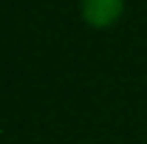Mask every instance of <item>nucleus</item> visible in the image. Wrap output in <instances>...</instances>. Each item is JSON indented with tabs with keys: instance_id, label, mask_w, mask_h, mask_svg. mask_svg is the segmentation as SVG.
Segmentation results:
<instances>
[{
	"instance_id": "obj_1",
	"label": "nucleus",
	"mask_w": 147,
	"mask_h": 144,
	"mask_svg": "<svg viewBox=\"0 0 147 144\" xmlns=\"http://www.w3.org/2000/svg\"><path fill=\"white\" fill-rule=\"evenodd\" d=\"M125 14V0H79V17L88 28H113Z\"/></svg>"
}]
</instances>
